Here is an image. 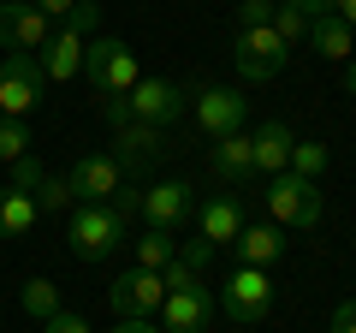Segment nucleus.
<instances>
[{
	"label": "nucleus",
	"instance_id": "obj_1",
	"mask_svg": "<svg viewBox=\"0 0 356 333\" xmlns=\"http://www.w3.org/2000/svg\"><path fill=\"white\" fill-rule=\"evenodd\" d=\"M89 36H102V6H95V0H77L72 18H60V30L48 36V48L36 54V60H42V77H48V84H72V77L83 72Z\"/></svg>",
	"mask_w": 356,
	"mask_h": 333
},
{
	"label": "nucleus",
	"instance_id": "obj_2",
	"mask_svg": "<svg viewBox=\"0 0 356 333\" xmlns=\"http://www.w3.org/2000/svg\"><path fill=\"white\" fill-rule=\"evenodd\" d=\"M83 77H89V90H95V102H125V95L137 90L143 65H137V54H131L119 36H89Z\"/></svg>",
	"mask_w": 356,
	"mask_h": 333
},
{
	"label": "nucleus",
	"instance_id": "obj_3",
	"mask_svg": "<svg viewBox=\"0 0 356 333\" xmlns=\"http://www.w3.org/2000/svg\"><path fill=\"white\" fill-rule=\"evenodd\" d=\"M125 226H131V220L119 215L113 203H77L72 220H65V232H72V256L113 262L119 250H125Z\"/></svg>",
	"mask_w": 356,
	"mask_h": 333
},
{
	"label": "nucleus",
	"instance_id": "obj_4",
	"mask_svg": "<svg viewBox=\"0 0 356 333\" xmlns=\"http://www.w3.org/2000/svg\"><path fill=\"white\" fill-rule=\"evenodd\" d=\"M261 203H267V215H273V226H297V232H309L321 220V185L315 179H297V173H273V179L261 185Z\"/></svg>",
	"mask_w": 356,
	"mask_h": 333
},
{
	"label": "nucleus",
	"instance_id": "obj_5",
	"mask_svg": "<svg viewBox=\"0 0 356 333\" xmlns=\"http://www.w3.org/2000/svg\"><path fill=\"white\" fill-rule=\"evenodd\" d=\"M273 297H280V286H273L267 268H232V280L220 286V309H226V321H238V327L267 321L273 316Z\"/></svg>",
	"mask_w": 356,
	"mask_h": 333
},
{
	"label": "nucleus",
	"instance_id": "obj_6",
	"mask_svg": "<svg viewBox=\"0 0 356 333\" xmlns=\"http://www.w3.org/2000/svg\"><path fill=\"white\" fill-rule=\"evenodd\" d=\"M42 90H48V77H42L36 54H6L0 60V119H30L42 107Z\"/></svg>",
	"mask_w": 356,
	"mask_h": 333
},
{
	"label": "nucleus",
	"instance_id": "obj_7",
	"mask_svg": "<svg viewBox=\"0 0 356 333\" xmlns=\"http://www.w3.org/2000/svg\"><path fill=\"white\" fill-rule=\"evenodd\" d=\"M54 36V18L36 0H0V54H42Z\"/></svg>",
	"mask_w": 356,
	"mask_h": 333
},
{
	"label": "nucleus",
	"instance_id": "obj_8",
	"mask_svg": "<svg viewBox=\"0 0 356 333\" xmlns=\"http://www.w3.org/2000/svg\"><path fill=\"white\" fill-rule=\"evenodd\" d=\"M191 119L208 131V137H232V131L250 125V95L232 90V84H208V90L191 95Z\"/></svg>",
	"mask_w": 356,
	"mask_h": 333
},
{
	"label": "nucleus",
	"instance_id": "obj_9",
	"mask_svg": "<svg viewBox=\"0 0 356 333\" xmlns=\"http://www.w3.org/2000/svg\"><path fill=\"white\" fill-rule=\"evenodd\" d=\"M125 114L143 119V125H172V119L191 114V90H178L172 77H137V90L125 95Z\"/></svg>",
	"mask_w": 356,
	"mask_h": 333
},
{
	"label": "nucleus",
	"instance_id": "obj_10",
	"mask_svg": "<svg viewBox=\"0 0 356 333\" xmlns=\"http://www.w3.org/2000/svg\"><path fill=\"white\" fill-rule=\"evenodd\" d=\"M107 304H113L119 321L161 316V304H166V280H161V274H149V268H125V274H113V286H107Z\"/></svg>",
	"mask_w": 356,
	"mask_h": 333
},
{
	"label": "nucleus",
	"instance_id": "obj_11",
	"mask_svg": "<svg viewBox=\"0 0 356 333\" xmlns=\"http://www.w3.org/2000/svg\"><path fill=\"white\" fill-rule=\"evenodd\" d=\"M137 215L149 220L154 232H178L184 220L196 215V185H184V179H161V185H143V203H137Z\"/></svg>",
	"mask_w": 356,
	"mask_h": 333
},
{
	"label": "nucleus",
	"instance_id": "obj_12",
	"mask_svg": "<svg viewBox=\"0 0 356 333\" xmlns=\"http://www.w3.org/2000/svg\"><path fill=\"white\" fill-rule=\"evenodd\" d=\"M166 155H172V143H166L161 125H143V119L113 125V161L125 166V173H149V166L166 161Z\"/></svg>",
	"mask_w": 356,
	"mask_h": 333
},
{
	"label": "nucleus",
	"instance_id": "obj_13",
	"mask_svg": "<svg viewBox=\"0 0 356 333\" xmlns=\"http://www.w3.org/2000/svg\"><path fill=\"white\" fill-rule=\"evenodd\" d=\"M232 60H238V77L267 84V77L285 72V60H291V54H285V42L261 24V30H238V54H232Z\"/></svg>",
	"mask_w": 356,
	"mask_h": 333
},
{
	"label": "nucleus",
	"instance_id": "obj_14",
	"mask_svg": "<svg viewBox=\"0 0 356 333\" xmlns=\"http://www.w3.org/2000/svg\"><path fill=\"white\" fill-rule=\"evenodd\" d=\"M65 185H72L77 203H113V196L125 191V166H119L113 155H83V161L65 173Z\"/></svg>",
	"mask_w": 356,
	"mask_h": 333
},
{
	"label": "nucleus",
	"instance_id": "obj_15",
	"mask_svg": "<svg viewBox=\"0 0 356 333\" xmlns=\"http://www.w3.org/2000/svg\"><path fill=\"white\" fill-rule=\"evenodd\" d=\"M161 333H208V321H214V297H208V286H178V292H166L161 304Z\"/></svg>",
	"mask_w": 356,
	"mask_h": 333
},
{
	"label": "nucleus",
	"instance_id": "obj_16",
	"mask_svg": "<svg viewBox=\"0 0 356 333\" xmlns=\"http://www.w3.org/2000/svg\"><path fill=\"white\" fill-rule=\"evenodd\" d=\"M243 226H250L243 196H238V191H214V196L202 203V232H196V238H208L214 250H232V238H238Z\"/></svg>",
	"mask_w": 356,
	"mask_h": 333
},
{
	"label": "nucleus",
	"instance_id": "obj_17",
	"mask_svg": "<svg viewBox=\"0 0 356 333\" xmlns=\"http://www.w3.org/2000/svg\"><path fill=\"white\" fill-rule=\"evenodd\" d=\"M232 256H238V268H273V262L285 256V232L273 226V220H250V226L232 238Z\"/></svg>",
	"mask_w": 356,
	"mask_h": 333
},
{
	"label": "nucleus",
	"instance_id": "obj_18",
	"mask_svg": "<svg viewBox=\"0 0 356 333\" xmlns=\"http://www.w3.org/2000/svg\"><path fill=\"white\" fill-rule=\"evenodd\" d=\"M208 173H214L220 185H250V173H255L250 131H232V137H214V149H208Z\"/></svg>",
	"mask_w": 356,
	"mask_h": 333
},
{
	"label": "nucleus",
	"instance_id": "obj_19",
	"mask_svg": "<svg viewBox=\"0 0 356 333\" xmlns=\"http://www.w3.org/2000/svg\"><path fill=\"white\" fill-rule=\"evenodd\" d=\"M291 131L285 125H255L250 131V155H255V173H261V179H273V173H285V166H291Z\"/></svg>",
	"mask_w": 356,
	"mask_h": 333
},
{
	"label": "nucleus",
	"instance_id": "obj_20",
	"mask_svg": "<svg viewBox=\"0 0 356 333\" xmlns=\"http://www.w3.org/2000/svg\"><path fill=\"white\" fill-rule=\"evenodd\" d=\"M309 48H315L321 60L344 65V60H350V54H356V30L344 24L339 13H332V18H315V24H309Z\"/></svg>",
	"mask_w": 356,
	"mask_h": 333
},
{
	"label": "nucleus",
	"instance_id": "obj_21",
	"mask_svg": "<svg viewBox=\"0 0 356 333\" xmlns=\"http://www.w3.org/2000/svg\"><path fill=\"white\" fill-rule=\"evenodd\" d=\"M36 220L42 215H36V196H30V191H13V185L0 191V238H24Z\"/></svg>",
	"mask_w": 356,
	"mask_h": 333
},
{
	"label": "nucleus",
	"instance_id": "obj_22",
	"mask_svg": "<svg viewBox=\"0 0 356 333\" xmlns=\"http://www.w3.org/2000/svg\"><path fill=\"white\" fill-rule=\"evenodd\" d=\"M30 196H36V215L42 220H60V215H72V208H77V196H72V185H65L60 179V173H42V185H36V191H30Z\"/></svg>",
	"mask_w": 356,
	"mask_h": 333
},
{
	"label": "nucleus",
	"instance_id": "obj_23",
	"mask_svg": "<svg viewBox=\"0 0 356 333\" xmlns=\"http://www.w3.org/2000/svg\"><path fill=\"white\" fill-rule=\"evenodd\" d=\"M178 256V238H172V232H143V238H137V268H149V274H161L166 268V262H172Z\"/></svg>",
	"mask_w": 356,
	"mask_h": 333
},
{
	"label": "nucleus",
	"instance_id": "obj_24",
	"mask_svg": "<svg viewBox=\"0 0 356 333\" xmlns=\"http://www.w3.org/2000/svg\"><path fill=\"white\" fill-rule=\"evenodd\" d=\"M327 143H309V137H297L291 143V166H285V173H297V179H315L321 185V173H327Z\"/></svg>",
	"mask_w": 356,
	"mask_h": 333
},
{
	"label": "nucleus",
	"instance_id": "obj_25",
	"mask_svg": "<svg viewBox=\"0 0 356 333\" xmlns=\"http://www.w3.org/2000/svg\"><path fill=\"white\" fill-rule=\"evenodd\" d=\"M267 30H273V36L285 42V54H291V48H303V42H309V18L297 13L291 0H280V6H273V24H267Z\"/></svg>",
	"mask_w": 356,
	"mask_h": 333
},
{
	"label": "nucleus",
	"instance_id": "obj_26",
	"mask_svg": "<svg viewBox=\"0 0 356 333\" xmlns=\"http://www.w3.org/2000/svg\"><path fill=\"white\" fill-rule=\"evenodd\" d=\"M24 309H30L36 321L60 316V286H54V280H42V274H36V280H24Z\"/></svg>",
	"mask_w": 356,
	"mask_h": 333
},
{
	"label": "nucleus",
	"instance_id": "obj_27",
	"mask_svg": "<svg viewBox=\"0 0 356 333\" xmlns=\"http://www.w3.org/2000/svg\"><path fill=\"white\" fill-rule=\"evenodd\" d=\"M30 155V125L24 119H0V161L13 166V161H24Z\"/></svg>",
	"mask_w": 356,
	"mask_h": 333
},
{
	"label": "nucleus",
	"instance_id": "obj_28",
	"mask_svg": "<svg viewBox=\"0 0 356 333\" xmlns=\"http://www.w3.org/2000/svg\"><path fill=\"white\" fill-rule=\"evenodd\" d=\"M273 6H280V0H238V30H261V24H273Z\"/></svg>",
	"mask_w": 356,
	"mask_h": 333
},
{
	"label": "nucleus",
	"instance_id": "obj_29",
	"mask_svg": "<svg viewBox=\"0 0 356 333\" xmlns=\"http://www.w3.org/2000/svg\"><path fill=\"white\" fill-rule=\"evenodd\" d=\"M178 262H184V268H196V274H208L214 244H208V238H184V244H178Z\"/></svg>",
	"mask_w": 356,
	"mask_h": 333
},
{
	"label": "nucleus",
	"instance_id": "obj_30",
	"mask_svg": "<svg viewBox=\"0 0 356 333\" xmlns=\"http://www.w3.org/2000/svg\"><path fill=\"white\" fill-rule=\"evenodd\" d=\"M36 185H42V161H36V155L13 161V191H36Z\"/></svg>",
	"mask_w": 356,
	"mask_h": 333
},
{
	"label": "nucleus",
	"instance_id": "obj_31",
	"mask_svg": "<svg viewBox=\"0 0 356 333\" xmlns=\"http://www.w3.org/2000/svg\"><path fill=\"white\" fill-rule=\"evenodd\" d=\"M42 333H89V321H83V316H72V309H60V316L42 321Z\"/></svg>",
	"mask_w": 356,
	"mask_h": 333
},
{
	"label": "nucleus",
	"instance_id": "obj_32",
	"mask_svg": "<svg viewBox=\"0 0 356 333\" xmlns=\"http://www.w3.org/2000/svg\"><path fill=\"white\" fill-rule=\"evenodd\" d=\"M291 6L309 18V24H315V18H332V13H339V0H291Z\"/></svg>",
	"mask_w": 356,
	"mask_h": 333
},
{
	"label": "nucleus",
	"instance_id": "obj_33",
	"mask_svg": "<svg viewBox=\"0 0 356 333\" xmlns=\"http://www.w3.org/2000/svg\"><path fill=\"white\" fill-rule=\"evenodd\" d=\"M332 333H356V297H344V304L332 309Z\"/></svg>",
	"mask_w": 356,
	"mask_h": 333
},
{
	"label": "nucleus",
	"instance_id": "obj_34",
	"mask_svg": "<svg viewBox=\"0 0 356 333\" xmlns=\"http://www.w3.org/2000/svg\"><path fill=\"white\" fill-rule=\"evenodd\" d=\"M107 333H161V321L143 316V321H119V327H107Z\"/></svg>",
	"mask_w": 356,
	"mask_h": 333
},
{
	"label": "nucleus",
	"instance_id": "obj_35",
	"mask_svg": "<svg viewBox=\"0 0 356 333\" xmlns=\"http://www.w3.org/2000/svg\"><path fill=\"white\" fill-rule=\"evenodd\" d=\"M36 6H42L48 18H72V6H77V0H36Z\"/></svg>",
	"mask_w": 356,
	"mask_h": 333
},
{
	"label": "nucleus",
	"instance_id": "obj_36",
	"mask_svg": "<svg viewBox=\"0 0 356 333\" xmlns=\"http://www.w3.org/2000/svg\"><path fill=\"white\" fill-rule=\"evenodd\" d=\"M339 18H344L350 30H356V0H339Z\"/></svg>",
	"mask_w": 356,
	"mask_h": 333
},
{
	"label": "nucleus",
	"instance_id": "obj_37",
	"mask_svg": "<svg viewBox=\"0 0 356 333\" xmlns=\"http://www.w3.org/2000/svg\"><path fill=\"white\" fill-rule=\"evenodd\" d=\"M344 95H356V60L344 65Z\"/></svg>",
	"mask_w": 356,
	"mask_h": 333
}]
</instances>
